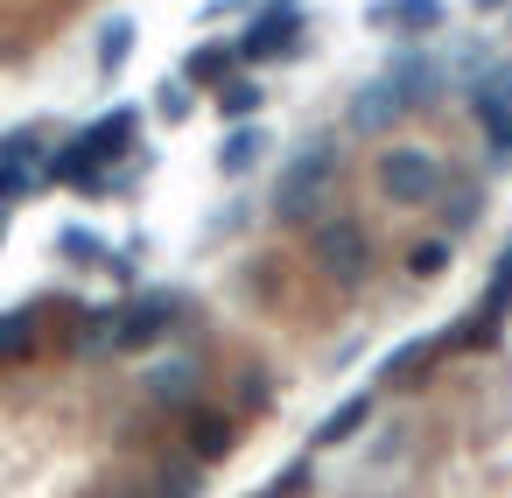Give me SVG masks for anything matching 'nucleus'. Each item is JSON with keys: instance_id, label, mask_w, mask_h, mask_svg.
Segmentation results:
<instances>
[{"instance_id": "obj_1", "label": "nucleus", "mask_w": 512, "mask_h": 498, "mask_svg": "<svg viewBox=\"0 0 512 498\" xmlns=\"http://www.w3.org/2000/svg\"><path fill=\"white\" fill-rule=\"evenodd\" d=\"M127 134H134V120L127 113H113V120H92L71 148H57V176L64 183H78V190H99V169L127 148Z\"/></svg>"}, {"instance_id": "obj_2", "label": "nucleus", "mask_w": 512, "mask_h": 498, "mask_svg": "<svg viewBox=\"0 0 512 498\" xmlns=\"http://www.w3.org/2000/svg\"><path fill=\"white\" fill-rule=\"evenodd\" d=\"M379 190H386L393 204H435V197H442V162L421 155V148H393V155L379 162Z\"/></svg>"}, {"instance_id": "obj_3", "label": "nucleus", "mask_w": 512, "mask_h": 498, "mask_svg": "<svg viewBox=\"0 0 512 498\" xmlns=\"http://www.w3.org/2000/svg\"><path fill=\"white\" fill-rule=\"evenodd\" d=\"M169 316H176V302H169V295H141V302H127L120 316H106V330H99L92 344H113V351H141V344H155V337L169 330Z\"/></svg>"}, {"instance_id": "obj_4", "label": "nucleus", "mask_w": 512, "mask_h": 498, "mask_svg": "<svg viewBox=\"0 0 512 498\" xmlns=\"http://www.w3.org/2000/svg\"><path fill=\"white\" fill-rule=\"evenodd\" d=\"M295 29H302V0H281V8H267V15L232 43V50H239V57H253V64H260V57H288Z\"/></svg>"}, {"instance_id": "obj_5", "label": "nucleus", "mask_w": 512, "mask_h": 498, "mask_svg": "<svg viewBox=\"0 0 512 498\" xmlns=\"http://www.w3.org/2000/svg\"><path fill=\"white\" fill-rule=\"evenodd\" d=\"M323 183H330V155L323 148H302L295 162H288V176H281V190H274V204L288 211V218H302L316 197H323Z\"/></svg>"}, {"instance_id": "obj_6", "label": "nucleus", "mask_w": 512, "mask_h": 498, "mask_svg": "<svg viewBox=\"0 0 512 498\" xmlns=\"http://www.w3.org/2000/svg\"><path fill=\"white\" fill-rule=\"evenodd\" d=\"M316 260H323L337 281H358V274H365V232H358L351 218L323 225V232H316Z\"/></svg>"}, {"instance_id": "obj_7", "label": "nucleus", "mask_w": 512, "mask_h": 498, "mask_svg": "<svg viewBox=\"0 0 512 498\" xmlns=\"http://www.w3.org/2000/svg\"><path fill=\"white\" fill-rule=\"evenodd\" d=\"M372 22H379V29H407V36H421V29L442 22V0H379Z\"/></svg>"}, {"instance_id": "obj_8", "label": "nucleus", "mask_w": 512, "mask_h": 498, "mask_svg": "<svg viewBox=\"0 0 512 498\" xmlns=\"http://www.w3.org/2000/svg\"><path fill=\"white\" fill-rule=\"evenodd\" d=\"M36 344V316L29 309H8V316H0V358H22Z\"/></svg>"}, {"instance_id": "obj_9", "label": "nucleus", "mask_w": 512, "mask_h": 498, "mask_svg": "<svg viewBox=\"0 0 512 498\" xmlns=\"http://www.w3.org/2000/svg\"><path fill=\"white\" fill-rule=\"evenodd\" d=\"M253 155H260V134H232V141L218 148V162H225L232 176H246V169H253Z\"/></svg>"}, {"instance_id": "obj_10", "label": "nucleus", "mask_w": 512, "mask_h": 498, "mask_svg": "<svg viewBox=\"0 0 512 498\" xmlns=\"http://www.w3.org/2000/svg\"><path fill=\"white\" fill-rule=\"evenodd\" d=\"M428 351H435L428 337H421V344H407V351H393V358H386V386H393V379H407V372H421V365H428Z\"/></svg>"}, {"instance_id": "obj_11", "label": "nucleus", "mask_w": 512, "mask_h": 498, "mask_svg": "<svg viewBox=\"0 0 512 498\" xmlns=\"http://www.w3.org/2000/svg\"><path fill=\"white\" fill-rule=\"evenodd\" d=\"M190 442H197V456H218V449H225V421H218V414H197V421H190Z\"/></svg>"}, {"instance_id": "obj_12", "label": "nucleus", "mask_w": 512, "mask_h": 498, "mask_svg": "<svg viewBox=\"0 0 512 498\" xmlns=\"http://www.w3.org/2000/svg\"><path fill=\"white\" fill-rule=\"evenodd\" d=\"M365 407H372V400H351V407H344V414H330V421H323V435H316V442H344V435H351V428H358V421H365Z\"/></svg>"}, {"instance_id": "obj_13", "label": "nucleus", "mask_w": 512, "mask_h": 498, "mask_svg": "<svg viewBox=\"0 0 512 498\" xmlns=\"http://www.w3.org/2000/svg\"><path fill=\"white\" fill-rule=\"evenodd\" d=\"M197 491V477L183 470V477H162V484H148V491H127V498H190Z\"/></svg>"}, {"instance_id": "obj_14", "label": "nucleus", "mask_w": 512, "mask_h": 498, "mask_svg": "<svg viewBox=\"0 0 512 498\" xmlns=\"http://www.w3.org/2000/svg\"><path fill=\"white\" fill-rule=\"evenodd\" d=\"M253 106H260V99H253V85H239V92H232V99H225V113H232V120H246V113H253Z\"/></svg>"}, {"instance_id": "obj_15", "label": "nucleus", "mask_w": 512, "mask_h": 498, "mask_svg": "<svg viewBox=\"0 0 512 498\" xmlns=\"http://www.w3.org/2000/svg\"><path fill=\"white\" fill-rule=\"evenodd\" d=\"M127 43H134V29H127V22H113V29H106V50H113V57H127Z\"/></svg>"}, {"instance_id": "obj_16", "label": "nucleus", "mask_w": 512, "mask_h": 498, "mask_svg": "<svg viewBox=\"0 0 512 498\" xmlns=\"http://www.w3.org/2000/svg\"><path fill=\"white\" fill-rule=\"evenodd\" d=\"M484 8H498V0H484Z\"/></svg>"}]
</instances>
